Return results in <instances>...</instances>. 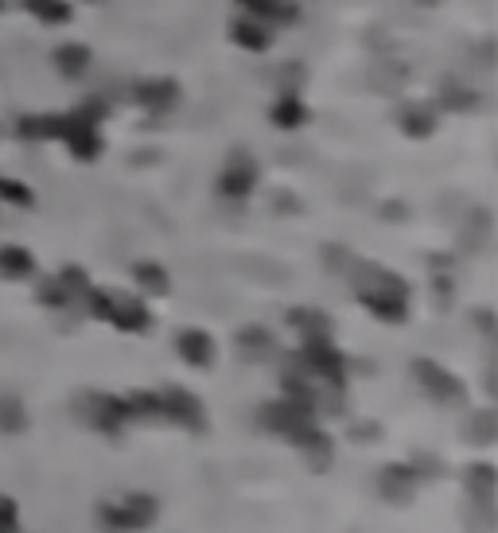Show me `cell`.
I'll return each instance as SVG.
<instances>
[{"instance_id":"cell-1","label":"cell","mask_w":498,"mask_h":533,"mask_svg":"<svg viewBox=\"0 0 498 533\" xmlns=\"http://www.w3.org/2000/svg\"><path fill=\"white\" fill-rule=\"evenodd\" d=\"M98 526L106 533H144L156 526L160 518V498L144 495V491H133V495L121 498H106L98 502Z\"/></svg>"},{"instance_id":"cell-2","label":"cell","mask_w":498,"mask_h":533,"mask_svg":"<svg viewBox=\"0 0 498 533\" xmlns=\"http://www.w3.org/2000/svg\"><path fill=\"white\" fill-rule=\"evenodd\" d=\"M86 304H90V316L109 320L117 331H133L141 335L152 327V312L144 308V300L137 296H121V292H106V288H90L86 292Z\"/></svg>"},{"instance_id":"cell-3","label":"cell","mask_w":498,"mask_h":533,"mask_svg":"<svg viewBox=\"0 0 498 533\" xmlns=\"http://www.w3.org/2000/svg\"><path fill=\"white\" fill-rule=\"evenodd\" d=\"M257 421H261L265 432H277V436H285V440H296L300 432H308V428L316 425V409H312V405H304V401L281 397V401L261 405Z\"/></svg>"},{"instance_id":"cell-4","label":"cell","mask_w":498,"mask_h":533,"mask_svg":"<svg viewBox=\"0 0 498 533\" xmlns=\"http://www.w3.org/2000/svg\"><path fill=\"white\" fill-rule=\"evenodd\" d=\"M74 409H78V421L82 425L98 428V432H121L125 421H133L125 397H113V393H82L74 401Z\"/></svg>"},{"instance_id":"cell-5","label":"cell","mask_w":498,"mask_h":533,"mask_svg":"<svg viewBox=\"0 0 498 533\" xmlns=\"http://www.w3.org/2000/svg\"><path fill=\"white\" fill-rule=\"evenodd\" d=\"M300 370H304L308 378L327 382L331 390H343V386H347V362H343V355L331 347V339L304 343V351H300Z\"/></svg>"},{"instance_id":"cell-6","label":"cell","mask_w":498,"mask_h":533,"mask_svg":"<svg viewBox=\"0 0 498 533\" xmlns=\"http://www.w3.org/2000/svg\"><path fill=\"white\" fill-rule=\"evenodd\" d=\"M413 374H417L421 390H425L432 401H440V405H460L463 397H467L460 378L448 374L444 366H436L432 358H417V362H413Z\"/></svg>"},{"instance_id":"cell-7","label":"cell","mask_w":498,"mask_h":533,"mask_svg":"<svg viewBox=\"0 0 498 533\" xmlns=\"http://www.w3.org/2000/svg\"><path fill=\"white\" fill-rule=\"evenodd\" d=\"M374 487H378V495L386 498V502H393V506H409V502L417 498L421 475H417V467H413V463H390V467H382V471H378Z\"/></svg>"},{"instance_id":"cell-8","label":"cell","mask_w":498,"mask_h":533,"mask_svg":"<svg viewBox=\"0 0 498 533\" xmlns=\"http://www.w3.org/2000/svg\"><path fill=\"white\" fill-rule=\"evenodd\" d=\"M160 401H164V417H168V421L191 428V432H203V428H207V413H203V405H199L195 393L179 390V386H168V390L160 393Z\"/></svg>"},{"instance_id":"cell-9","label":"cell","mask_w":498,"mask_h":533,"mask_svg":"<svg viewBox=\"0 0 498 533\" xmlns=\"http://www.w3.org/2000/svg\"><path fill=\"white\" fill-rule=\"evenodd\" d=\"M253 187H257V164L249 160L246 152H234L230 164H226L222 176H218V191H222L226 199H246Z\"/></svg>"},{"instance_id":"cell-10","label":"cell","mask_w":498,"mask_h":533,"mask_svg":"<svg viewBox=\"0 0 498 533\" xmlns=\"http://www.w3.org/2000/svg\"><path fill=\"white\" fill-rule=\"evenodd\" d=\"M176 351L183 355L187 366H199V370H207L218 355V347H214V339L207 331H199V327H187V331H179L176 339Z\"/></svg>"},{"instance_id":"cell-11","label":"cell","mask_w":498,"mask_h":533,"mask_svg":"<svg viewBox=\"0 0 498 533\" xmlns=\"http://www.w3.org/2000/svg\"><path fill=\"white\" fill-rule=\"evenodd\" d=\"M288 327L304 339V343H320V339H331V320L316 312V308H296L288 312Z\"/></svg>"},{"instance_id":"cell-12","label":"cell","mask_w":498,"mask_h":533,"mask_svg":"<svg viewBox=\"0 0 498 533\" xmlns=\"http://www.w3.org/2000/svg\"><path fill=\"white\" fill-rule=\"evenodd\" d=\"M292 444H296V448L308 456V463H312L316 471H323V467L331 463V440H327V432H323L320 425H312L308 432H300Z\"/></svg>"},{"instance_id":"cell-13","label":"cell","mask_w":498,"mask_h":533,"mask_svg":"<svg viewBox=\"0 0 498 533\" xmlns=\"http://www.w3.org/2000/svg\"><path fill=\"white\" fill-rule=\"evenodd\" d=\"M495 487H498V471L491 463H471L463 471V491H467V498H495Z\"/></svg>"},{"instance_id":"cell-14","label":"cell","mask_w":498,"mask_h":533,"mask_svg":"<svg viewBox=\"0 0 498 533\" xmlns=\"http://www.w3.org/2000/svg\"><path fill=\"white\" fill-rule=\"evenodd\" d=\"M463 526H467L471 533H495V526H498L495 498H467Z\"/></svg>"},{"instance_id":"cell-15","label":"cell","mask_w":498,"mask_h":533,"mask_svg":"<svg viewBox=\"0 0 498 533\" xmlns=\"http://www.w3.org/2000/svg\"><path fill=\"white\" fill-rule=\"evenodd\" d=\"M366 312H374L378 320L386 323H401L409 316V296H358Z\"/></svg>"},{"instance_id":"cell-16","label":"cell","mask_w":498,"mask_h":533,"mask_svg":"<svg viewBox=\"0 0 498 533\" xmlns=\"http://www.w3.org/2000/svg\"><path fill=\"white\" fill-rule=\"evenodd\" d=\"M0 273L4 277H32L36 273V257L20 246H4L0 249Z\"/></svg>"},{"instance_id":"cell-17","label":"cell","mask_w":498,"mask_h":533,"mask_svg":"<svg viewBox=\"0 0 498 533\" xmlns=\"http://www.w3.org/2000/svg\"><path fill=\"white\" fill-rule=\"evenodd\" d=\"M137 285L148 292V296H168V288H172V281H168V273H164V265H156V261H137Z\"/></svg>"},{"instance_id":"cell-18","label":"cell","mask_w":498,"mask_h":533,"mask_svg":"<svg viewBox=\"0 0 498 533\" xmlns=\"http://www.w3.org/2000/svg\"><path fill=\"white\" fill-rule=\"evenodd\" d=\"M234 39L249 47V51H265L269 47V32L261 28V20H238L234 24Z\"/></svg>"},{"instance_id":"cell-19","label":"cell","mask_w":498,"mask_h":533,"mask_svg":"<svg viewBox=\"0 0 498 533\" xmlns=\"http://www.w3.org/2000/svg\"><path fill=\"white\" fill-rule=\"evenodd\" d=\"M0 428L4 432H24L28 428V413H24L20 397H0Z\"/></svg>"},{"instance_id":"cell-20","label":"cell","mask_w":498,"mask_h":533,"mask_svg":"<svg viewBox=\"0 0 498 533\" xmlns=\"http://www.w3.org/2000/svg\"><path fill=\"white\" fill-rule=\"evenodd\" d=\"M495 413H475L471 421H467V428H463V436L471 440V444H491L495 440Z\"/></svg>"},{"instance_id":"cell-21","label":"cell","mask_w":498,"mask_h":533,"mask_svg":"<svg viewBox=\"0 0 498 533\" xmlns=\"http://www.w3.org/2000/svg\"><path fill=\"white\" fill-rule=\"evenodd\" d=\"M238 343H242V351L249 358L265 355V351H273V335L265 331V327H246L242 335H238Z\"/></svg>"},{"instance_id":"cell-22","label":"cell","mask_w":498,"mask_h":533,"mask_svg":"<svg viewBox=\"0 0 498 533\" xmlns=\"http://www.w3.org/2000/svg\"><path fill=\"white\" fill-rule=\"evenodd\" d=\"M304 117H308V109L300 106L296 98H285L281 106L273 109V121H277V125H285V129H292V125H300Z\"/></svg>"},{"instance_id":"cell-23","label":"cell","mask_w":498,"mask_h":533,"mask_svg":"<svg viewBox=\"0 0 498 533\" xmlns=\"http://www.w3.org/2000/svg\"><path fill=\"white\" fill-rule=\"evenodd\" d=\"M401 125L413 133V137H425V133H432V125H436V117L428 113V109H409L405 117H401Z\"/></svg>"},{"instance_id":"cell-24","label":"cell","mask_w":498,"mask_h":533,"mask_svg":"<svg viewBox=\"0 0 498 533\" xmlns=\"http://www.w3.org/2000/svg\"><path fill=\"white\" fill-rule=\"evenodd\" d=\"M0 199H8V203H16V207H32L36 203V195L28 191V187H20V183H12V179L0 176Z\"/></svg>"},{"instance_id":"cell-25","label":"cell","mask_w":498,"mask_h":533,"mask_svg":"<svg viewBox=\"0 0 498 533\" xmlns=\"http://www.w3.org/2000/svg\"><path fill=\"white\" fill-rule=\"evenodd\" d=\"M86 63H90L86 47H63V51H59V67H63V71H67V74L86 71Z\"/></svg>"},{"instance_id":"cell-26","label":"cell","mask_w":498,"mask_h":533,"mask_svg":"<svg viewBox=\"0 0 498 533\" xmlns=\"http://www.w3.org/2000/svg\"><path fill=\"white\" fill-rule=\"evenodd\" d=\"M0 533H20V506L0 495Z\"/></svg>"},{"instance_id":"cell-27","label":"cell","mask_w":498,"mask_h":533,"mask_svg":"<svg viewBox=\"0 0 498 533\" xmlns=\"http://www.w3.org/2000/svg\"><path fill=\"white\" fill-rule=\"evenodd\" d=\"M39 296H43V304H51V308H67V304H71V292L63 288V281H59V277H55L51 285H43V292H39Z\"/></svg>"}]
</instances>
